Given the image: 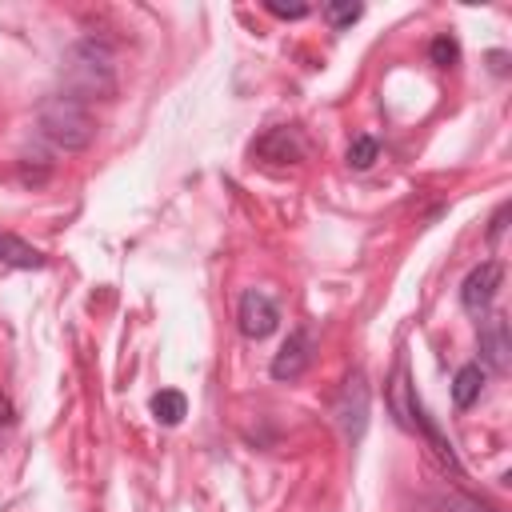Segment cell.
Segmentation results:
<instances>
[{
  "instance_id": "6da1fadb",
  "label": "cell",
  "mask_w": 512,
  "mask_h": 512,
  "mask_svg": "<svg viewBox=\"0 0 512 512\" xmlns=\"http://www.w3.org/2000/svg\"><path fill=\"white\" fill-rule=\"evenodd\" d=\"M60 80H64V92L76 96L80 104L108 100V96H116V52L104 40L84 36L64 52Z\"/></svg>"
},
{
  "instance_id": "7a4b0ae2",
  "label": "cell",
  "mask_w": 512,
  "mask_h": 512,
  "mask_svg": "<svg viewBox=\"0 0 512 512\" xmlns=\"http://www.w3.org/2000/svg\"><path fill=\"white\" fill-rule=\"evenodd\" d=\"M36 128L40 136L60 148V152H84L92 140H96V120L88 112V104H80L76 96L68 92H52L40 100L36 108Z\"/></svg>"
},
{
  "instance_id": "3957f363",
  "label": "cell",
  "mask_w": 512,
  "mask_h": 512,
  "mask_svg": "<svg viewBox=\"0 0 512 512\" xmlns=\"http://www.w3.org/2000/svg\"><path fill=\"white\" fill-rule=\"evenodd\" d=\"M368 412H372L368 376H364V368H352L348 380H344V388H340V396H336V404H332V420H336V428H340V436H344L348 444H360V440H364V432H368Z\"/></svg>"
},
{
  "instance_id": "277c9868",
  "label": "cell",
  "mask_w": 512,
  "mask_h": 512,
  "mask_svg": "<svg viewBox=\"0 0 512 512\" xmlns=\"http://www.w3.org/2000/svg\"><path fill=\"white\" fill-rule=\"evenodd\" d=\"M312 356H316V332L312 328H292L288 340L276 348L268 372H272V380L292 384V380H300L312 368Z\"/></svg>"
},
{
  "instance_id": "5b68a950",
  "label": "cell",
  "mask_w": 512,
  "mask_h": 512,
  "mask_svg": "<svg viewBox=\"0 0 512 512\" xmlns=\"http://www.w3.org/2000/svg\"><path fill=\"white\" fill-rule=\"evenodd\" d=\"M504 284V264L500 260H480L468 276H464V284H460V308L468 312V316H488V308H492V300H496V288Z\"/></svg>"
},
{
  "instance_id": "8992f818",
  "label": "cell",
  "mask_w": 512,
  "mask_h": 512,
  "mask_svg": "<svg viewBox=\"0 0 512 512\" xmlns=\"http://www.w3.org/2000/svg\"><path fill=\"white\" fill-rule=\"evenodd\" d=\"M236 324H240V336L248 340H268L276 328H280V308L268 292L260 288H248L236 304Z\"/></svg>"
},
{
  "instance_id": "52a82bcc",
  "label": "cell",
  "mask_w": 512,
  "mask_h": 512,
  "mask_svg": "<svg viewBox=\"0 0 512 512\" xmlns=\"http://www.w3.org/2000/svg\"><path fill=\"white\" fill-rule=\"evenodd\" d=\"M480 368H492V372H508L512 368V336H508V320L504 312H492V316H480Z\"/></svg>"
},
{
  "instance_id": "ba28073f",
  "label": "cell",
  "mask_w": 512,
  "mask_h": 512,
  "mask_svg": "<svg viewBox=\"0 0 512 512\" xmlns=\"http://www.w3.org/2000/svg\"><path fill=\"white\" fill-rule=\"evenodd\" d=\"M304 136L296 132V128H288V124H280V128H268L256 144H252V156H260V160H268V164H296V160H304Z\"/></svg>"
},
{
  "instance_id": "9c48e42d",
  "label": "cell",
  "mask_w": 512,
  "mask_h": 512,
  "mask_svg": "<svg viewBox=\"0 0 512 512\" xmlns=\"http://www.w3.org/2000/svg\"><path fill=\"white\" fill-rule=\"evenodd\" d=\"M388 412L396 416V424L404 432H416L412 428V412H416V392H412V376H408V360L400 356L396 368H392V380H388Z\"/></svg>"
},
{
  "instance_id": "30bf717a",
  "label": "cell",
  "mask_w": 512,
  "mask_h": 512,
  "mask_svg": "<svg viewBox=\"0 0 512 512\" xmlns=\"http://www.w3.org/2000/svg\"><path fill=\"white\" fill-rule=\"evenodd\" d=\"M484 380H488V368H480L476 360L460 364L456 376H452V404H456L460 412L472 408V404L480 400V392H484Z\"/></svg>"
},
{
  "instance_id": "8fae6325",
  "label": "cell",
  "mask_w": 512,
  "mask_h": 512,
  "mask_svg": "<svg viewBox=\"0 0 512 512\" xmlns=\"http://www.w3.org/2000/svg\"><path fill=\"white\" fill-rule=\"evenodd\" d=\"M0 264H8V268H44L48 256L36 244L20 240L16 232H0Z\"/></svg>"
},
{
  "instance_id": "7c38bea8",
  "label": "cell",
  "mask_w": 512,
  "mask_h": 512,
  "mask_svg": "<svg viewBox=\"0 0 512 512\" xmlns=\"http://www.w3.org/2000/svg\"><path fill=\"white\" fill-rule=\"evenodd\" d=\"M148 408H152V416H156L164 428H176V424L188 416V396L176 392V388H160V392L148 400Z\"/></svg>"
},
{
  "instance_id": "4fadbf2b",
  "label": "cell",
  "mask_w": 512,
  "mask_h": 512,
  "mask_svg": "<svg viewBox=\"0 0 512 512\" xmlns=\"http://www.w3.org/2000/svg\"><path fill=\"white\" fill-rule=\"evenodd\" d=\"M428 60L436 68H456L460 64V40L452 32H436L432 44H428Z\"/></svg>"
},
{
  "instance_id": "5bb4252c",
  "label": "cell",
  "mask_w": 512,
  "mask_h": 512,
  "mask_svg": "<svg viewBox=\"0 0 512 512\" xmlns=\"http://www.w3.org/2000/svg\"><path fill=\"white\" fill-rule=\"evenodd\" d=\"M348 168H356V172H364V168H372L376 164V156H380V144H376V136H368V132H360V136H352V144H348Z\"/></svg>"
},
{
  "instance_id": "9a60e30c",
  "label": "cell",
  "mask_w": 512,
  "mask_h": 512,
  "mask_svg": "<svg viewBox=\"0 0 512 512\" xmlns=\"http://www.w3.org/2000/svg\"><path fill=\"white\" fill-rule=\"evenodd\" d=\"M360 16H364V4H352V0H348V4H324V20H328V28H336V32L348 28V24H356Z\"/></svg>"
},
{
  "instance_id": "2e32d148",
  "label": "cell",
  "mask_w": 512,
  "mask_h": 512,
  "mask_svg": "<svg viewBox=\"0 0 512 512\" xmlns=\"http://www.w3.org/2000/svg\"><path fill=\"white\" fill-rule=\"evenodd\" d=\"M276 20H300V16H308L312 12V4H304V0H296V4H284V0H268L264 4Z\"/></svg>"
},
{
  "instance_id": "e0dca14e",
  "label": "cell",
  "mask_w": 512,
  "mask_h": 512,
  "mask_svg": "<svg viewBox=\"0 0 512 512\" xmlns=\"http://www.w3.org/2000/svg\"><path fill=\"white\" fill-rule=\"evenodd\" d=\"M504 228H508V204H500V208L492 212V224H488V244H500Z\"/></svg>"
},
{
  "instance_id": "ac0fdd59",
  "label": "cell",
  "mask_w": 512,
  "mask_h": 512,
  "mask_svg": "<svg viewBox=\"0 0 512 512\" xmlns=\"http://www.w3.org/2000/svg\"><path fill=\"white\" fill-rule=\"evenodd\" d=\"M488 64H492L496 76H504L508 72V52H488Z\"/></svg>"
},
{
  "instance_id": "d6986e66",
  "label": "cell",
  "mask_w": 512,
  "mask_h": 512,
  "mask_svg": "<svg viewBox=\"0 0 512 512\" xmlns=\"http://www.w3.org/2000/svg\"><path fill=\"white\" fill-rule=\"evenodd\" d=\"M0 424H12V404H8V396H0Z\"/></svg>"
}]
</instances>
